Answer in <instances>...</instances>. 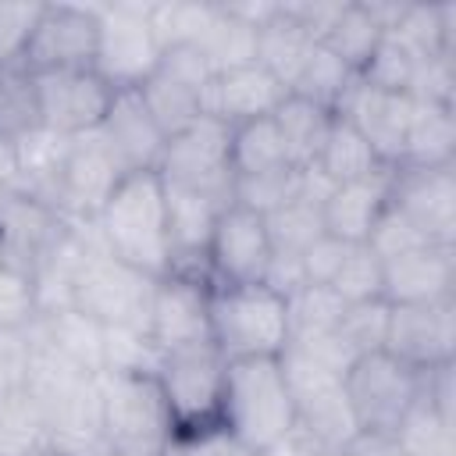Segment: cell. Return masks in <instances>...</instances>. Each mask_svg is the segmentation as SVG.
Masks as SVG:
<instances>
[{"instance_id": "obj_12", "label": "cell", "mask_w": 456, "mask_h": 456, "mask_svg": "<svg viewBox=\"0 0 456 456\" xmlns=\"http://www.w3.org/2000/svg\"><path fill=\"white\" fill-rule=\"evenodd\" d=\"M96 36H100L96 4H39L21 64L32 75L93 68Z\"/></svg>"}, {"instance_id": "obj_30", "label": "cell", "mask_w": 456, "mask_h": 456, "mask_svg": "<svg viewBox=\"0 0 456 456\" xmlns=\"http://www.w3.org/2000/svg\"><path fill=\"white\" fill-rule=\"evenodd\" d=\"M314 46L317 43L303 32V25L296 18H289L285 0H281L278 14L267 25L256 28V64L264 71H271L289 93H292V82L299 78V71H303V64H306Z\"/></svg>"}, {"instance_id": "obj_39", "label": "cell", "mask_w": 456, "mask_h": 456, "mask_svg": "<svg viewBox=\"0 0 456 456\" xmlns=\"http://www.w3.org/2000/svg\"><path fill=\"white\" fill-rule=\"evenodd\" d=\"M285 314H289V342H303L335 331L346 314V303L328 285H303L285 299Z\"/></svg>"}, {"instance_id": "obj_2", "label": "cell", "mask_w": 456, "mask_h": 456, "mask_svg": "<svg viewBox=\"0 0 456 456\" xmlns=\"http://www.w3.org/2000/svg\"><path fill=\"white\" fill-rule=\"evenodd\" d=\"M221 428L239 452H274L285 442L296 428V406L278 356L228 363Z\"/></svg>"}, {"instance_id": "obj_7", "label": "cell", "mask_w": 456, "mask_h": 456, "mask_svg": "<svg viewBox=\"0 0 456 456\" xmlns=\"http://www.w3.org/2000/svg\"><path fill=\"white\" fill-rule=\"evenodd\" d=\"M157 281L160 278L135 271L132 264L118 260L103 246L86 260L71 306L103 328H146L150 331V310H153Z\"/></svg>"}, {"instance_id": "obj_26", "label": "cell", "mask_w": 456, "mask_h": 456, "mask_svg": "<svg viewBox=\"0 0 456 456\" xmlns=\"http://www.w3.org/2000/svg\"><path fill=\"white\" fill-rule=\"evenodd\" d=\"M28 335L36 346L57 353L61 360H68L71 367H78L86 374L103 370V324H96L93 317H86L75 306H64L53 314H36L28 321Z\"/></svg>"}, {"instance_id": "obj_25", "label": "cell", "mask_w": 456, "mask_h": 456, "mask_svg": "<svg viewBox=\"0 0 456 456\" xmlns=\"http://www.w3.org/2000/svg\"><path fill=\"white\" fill-rule=\"evenodd\" d=\"M388 189H392V167H381L378 175L360 178V182L335 185V192L321 207L324 232L338 242H349V246L367 242L374 221L388 207Z\"/></svg>"}, {"instance_id": "obj_37", "label": "cell", "mask_w": 456, "mask_h": 456, "mask_svg": "<svg viewBox=\"0 0 456 456\" xmlns=\"http://www.w3.org/2000/svg\"><path fill=\"white\" fill-rule=\"evenodd\" d=\"M395 442L403 456H456V420L417 399L413 410L399 420Z\"/></svg>"}, {"instance_id": "obj_51", "label": "cell", "mask_w": 456, "mask_h": 456, "mask_svg": "<svg viewBox=\"0 0 456 456\" xmlns=\"http://www.w3.org/2000/svg\"><path fill=\"white\" fill-rule=\"evenodd\" d=\"M36 317L32 281L11 267H0V328H25Z\"/></svg>"}, {"instance_id": "obj_1", "label": "cell", "mask_w": 456, "mask_h": 456, "mask_svg": "<svg viewBox=\"0 0 456 456\" xmlns=\"http://www.w3.org/2000/svg\"><path fill=\"white\" fill-rule=\"evenodd\" d=\"M32 338V335H28ZM28 395L36 399L46 442L61 456H100L103 452V403H100V374H86L61 360L57 353L32 342V370Z\"/></svg>"}, {"instance_id": "obj_31", "label": "cell", "mask_w": 456, "mask_h": 456, "mask_svg": "<svg viewBox=\"0 0 456 456\" xmlns=\"http://www.w3.org/2000/svg\"><path fill=\"white\" fill-rule=\"evenodd\" d=\"M381 36H385V28L374 18L370 4L367 0H346L338 18L331 21L328 36L321 39V46H328L346 68H353L360 75V68L370 61V53L381 43Z\"/></svg>"}, {"instance_id": "obj_10", "label": "cell", "mask_w": 456, "mask_h": 456, "mask_svg": "<svg viewBox=\"0 0 456 456\" xmlns=\"http://www.w3.org/2000/svg\"><path fill=\"white\" fill-rule=\"evenodd\" d=\"M100 36L93 71L110 89H139L160 64V43L150 28L146 4H96Z\"/></svg>"}, {"instance_id": "obj_54", "label": "cell", "mask_w": 456, "mask_h": 456, "mask_svg": "<svg viewBox=\"0 0 456 456\" xmlns=\"http://www.w3.org/2000/svg\"><path fill=\"white\" fill-rule=\"evenodd\" d=\"M235 445L224 435V428H207L192 435H171L164 445V456H232Z\"/></svg>"}, {"instance_id": "obj_28", "label": "cell", "mask_w": 456, "mask_h": 456, "mask_svg": "<svg viewBox=\"0 0 456 456\" xmlns=\"http://www.w3.org/2000/svg\"><path fill=\"white\" fill-rule=\"evenodd\" d=\"M456 160V114L445 103L413 100L403 164L410 167H452Z\"/></svg>"}, {"instance_id": "obj_36", "label": "cell", "mask_w": 456, "mask_h": 456, "mask_svg": "<svg viewBox=\"0 0 456 456\" xmlns=\"http://www.w3.org/2000/svg\"><path fill=\"white\" fill-rule=\"evenodd\" d=\"M214 14H217V0H150V28L160 50L200 43Z\"/></svg>"}, {"instance_id": "obj_53", "label": "cell", "mask_w": 456, "mask_h": 456, "mask_svg": "<svg viewBox=\"0 0 456 456\" xmlns=\"http://www.w3.org/2000/svg\"><path fill=\"white\" fill-rule=\"evenodd\" d=\"M346 253H349V242H338V239H331L328 232L321 235V239H314L306 249H303V274H306V285H331V278H335V271L342 267V260H346Z\"/></svg>"}, {"instance_id": "obj_21", "label": "cell", "mask_w": 456, "mask_h": 456, "mask_svg": "<svg viewBox=\"0 0 456 456\" xmlns=\"http://www.w3.org/2000/svg\"><path fill=\"white\" fill-rule=\"evenodd\" d=\"M150 338L160 346V353L207 342L210 338V281L164 274L153 289Z\"/></svg>"}, {"instance_id": "obj_4", "label": "cell", "mask_w": 456, "mask_h": 456, "mask_svg": "<svg viewBox=\"0 0 456 456\" xmlns=\"http://www.w3.org/2000/svg\"><path fill=\"white\" fill-rule=\"evenodd\" d=\"M210 342L221 356H281L289 346L285 299L267 285H210Z\"/></svg>"}, {"instance_id": "obj_55", "label": "cell", "mask_w": 456, "mask_h": 456, "mask_svg": "<svg viewBox=\"0 0 456 456\" xmlns=\"http://www.w3.org/2000/svg\"><path fill=\"white\" fill-rule=\"evenodd\" d=\"M342 4H346V0H285V11H289V18H296V21L303 25V32H306L314 43H321V39L328 36L331 21L338 18Z\"/></svg>"}, {"instance_id": "obj_29", "label": "cell", "mask_w": 456, "mask_h": 456, "mask_svg": "<svg viewBox=\"0 0 456 456\" xmlns=\"http://www.w3.org/2000/svg\"><path fill=\"white\" fill-rule=\"evenodd\" d=\"M274 118V128L281 135V146H285V157L292 167H310L317 164L321 150H324V139L331 132V121L335 114L303 100V96H285L281 107L271 114Z\"/></svg>"}, {"instance_id": "obj_47", "label": "cell", "mask_w": 456, "mask_h": 456, "mask_svg": "<svg viewBox=\"0 0 456 456\" xmlns=\"http://www.w3.org/2000/svg\"><path fill=\"white\" fill-rule=\"evenodd\" d=\"M342 303H367V299H381V260L374 256V249L367 242L349 246L342 267L335 271L331 285H328Z\"/></svg>"}, {"instance_id": "obj_38", "label": "cell", "mask_w": 456, "mask_h": 456, "mask_svg": "<svg viewBox=\"0 0 456 456\" xmlns=\"http://www.w3.org/2000/svg\"><path fill=\"white\" fill-rule=\"evenodd\" d=\"M50 449L46 424L28 388L0 399V456H36Z\"/></svg>"}, {"instance_id": "obj_18", "label": "cell", "mask_w": 456, "mask_h": 456, "mask_svg": "<svg viewBox=\"0 0 456 456\" xmlns=\"http://www.w3.org/2000/svg\"><path fill=\"white\" fill-rule=\"evenodd\" d=\"M413 96L406 93H381L367 86L360 75L349 82L342 100L335 103V118L349 121L378 153L385 167L403 164V142H406V125H410Z\"/></svg>"}, {"instance_id": "obj_5", "label": "cell", "mask_w": 456, "mask_h": 456, "mask_svg": "<svg viewBox=\"0 0 456 456\" xmlns=\"http://www.w3.org/2000/svg\"><path fill=\"white\" fill-rule=\"evenodd\" d=\"M224 374H228V360L210 338L182 346V349H167L160 356V367L153 378L167 406L171 435L221 428Z\"/></svg>"}, {"instance_id": "obj_32", "label": "cell", "mask_w": 456, "mask_h": 456, "mask_svg": "<svg viewBox=\"0 0 456 456\" xmlns=\"http://www.w3.org/2000/svg\"><path fill=\"white\" fill-rule=\"evenodd\" d=\"M139 96H142L150 118L157 121V128H160L167 139L178 135V132H185L192 121L203 118V93L189 89L185 82L171 78V75L160 71V68L139 86Z\"/></svg>"}, {"instance_id": "obj_3", "label": "cell", "mask_w": 456, "mask_h": 456, "mask_svg": "<svg viewBox=\"0 0 456 456\" xmlns=\"http://www.w3.org/2000/svg\"><path fill=\"white\" fill-rule=\"evenodd\" d=\"M96 232L103 246L150 278H164L171 271V242H167V210L164 185L157 171H132L110 192L103 210L96 214Z\"/></svg>"}, {"instance_id": "obj_24", "label": "cell", "mask_w": 456, "mask_h": 456, "mask_svg": "<svg viewBox=\"0 0 456 456\" xmlns=\"http://www.w3.org/2000/svg\"><path fill=\"white\" fill-rule=\"evenodd\" d=\"M100 135L107 139V146L114 150V157L121 160V167L132 171H157L167 135L157 128V121L150 118L139 89H118L107 118L100 125Z\"/></svg>"}, {"instance_id": "obj_45", "label": "cell", "mask_w": 456, "mask_h": 456, "mask_svg": "<svg viewBox=\"0 0 456 456\" xmlns=\"http://www.w3.org/2000/svg\"><path fill=\"white\" fill-rule=\"evenodd\" d=\"M417 64L420 57L403 46L392 32L381 36V43L374 46L370 61L360 68V78L381 93H406L410 96V86H413V75H417Z\"/></svg>"}, {"instance_id": "obj_33", "label": "cell", "mask_w": 456, "mask_h": 456, "mask_svg": "<svg viewBox=\"0 0 456 456\" xmlns=\"http://www.w3.org/2000/svg\"><path fill=\"white\" fill-rule=\"evenodd\" d=\"M317 167L335 182V185H346V182H360V178H370L378 175L385 164L378 160V153L370 150V142L342 118L331 121V132L324 139V150L317 157Z\"/></svg>"}, {"instance_id": "obj_6", "label": "cell", "mask_w": 456, "mask_h": 456, "mask_svg": "<svg viewBox=\"0 0 456 456\" xmlns=\"http://www.w3.org/2000/svg\"><path fill=\"white\" fill-rule=\"evenodd\" d=\"M103 403V449H128L164 456L171 420L153 374H100Z\"/></svg>"}, {"instance_id": "obj_52", "label": "cell", "mask_w": 456, "mask_h": 456, "mask_svg": "<svg viewBox=\"0 0 456 456\" xmlns=\"http://www.w3.org/2000/svg\"><path fill=\"white\" fill-rule=\"evenodd\" d=\"M39 4H0V64L21 61Z\"/></svg>"}, {"instance_id": "obj_44", "label": "cell", "mask_w": 456, "mask_h": 456, "mask_svg": "<svg viewBox=\"0 0 456 456\" xmlns=\"http://www.w3.org/2000/svg\"><path fill=\"white\" fill-rule=\"evenodd\" d=\"M292 200H299V167H274L264 175H246V178H235L232 185V203L256 210L260 217L274 214L278 207Z\"/></svg>"}, {"instance_id": "obj_50", "label": "cell", "mask_w": 456, "mask_h": 456, "mask_svg": "<svg viewBox=\"0 0 456 456\" xmlns=\"http://www.w3.org/2000/svg\"><path fill=\"white\" fill-rule=\"evenodd\" d=\"M157 68L167 71L171 78L185 82V86L196 89V93H207V86L214 82V68H210V61L203 57V50H200L196 43H182V46L160 50V64H157Z\"/></svg>"}, {"instance_id": "obj_9", "label": "cell", "mask_w": 456, "mask_h": 456, "mask_svg": "<svg viewBox=\"0 0 456 456\" xmlns=\"http://www.w3.org/2000/svg\"><path fill=\"white\" fill-rule=\"evenodd\" d=\"M228 146H232V125L203 114L185 132H178V135L167 139L164 157L157 164V178L164 185L203 192L210 200L232 203L235 171H232Z\"/></svg>"}, {"instance_id": "obj_17", "label": "cell", "mask_w": 456, "mask_h": 456, "mask_svg": "<svg viewBox=\"0 0 456 456\" xmlns=\"http://www.w3.org/2000/svg\"><path fill=\"white\" fill-rule=\"evenodd\" d=\"M271 260L267 224L256 210L228 203L210 235L207 267L214 285H260Z\"/></svg>"}, {"instance_id": "obj_20", "label": "cell", "mask_w": 456, "mask_h": 456, "mask_svg": "<svg viewBox=\"0 0 456 456\" xmlns=\"http://www.w3.org/2000/svg\"><path fill=\"white\" fill-rule=\"evenodd\" d=\"M64 228L68 221L53 207L25 192L0 196V267L32 278V271L64 235Z\"/></svg>"}, {"instance_id": "obj_14", "label": "cell", "mask_w": 456, "mask_h": 456, "mask_svg": "<svg viewBox=\"0 0 456 456\" xmlns=\"http://www.w3.org/2000/svg\"><path fill=\"white\" fill-rule=\"evenodd\" d=\"M128 171L107 146V139L96 132L75 135L64 157L61 185H57V214L64 221H96L110 192L121 185Z\"/></svg>"}, {"instance_id": "obj_56", "label": "cell", "mask_w": 456, "mask_h": 456, "mask_svg": "<svg viewBox=\"0 0 456 456\" xmlns=\"http://www.w3.org/2000/svg\"><path fill=\"white\" fill-rule=\"evenodd\" d=\"M335 456H403L395 435H378V431H360L346 449H338Z\"/></svg>"}, {"instance_id": "obj_40", "label": "cell", "mask_w": 456, "mask_h": 456, "mask_svg": "<svg viewBox=\"0 0 456 456\" xmlns=\"http://www.w3.org/2000/svg\"><path fill=\"white\" fill-rule=\"evenodd\" d=\"M32 128H39L36 78L21 61L0 64V135L18 139Z\"/></svg>"}, {"instance_id": "obj_19", "label": "cell", "mask_w": 456, "mask_h": 456, "mask_svg": "<svg viewBox=\"0 0 456 456\" xmlns=\"http://www.w3.org/2000/svg\"><path fill=\"white\" fill-rule=\"evenodd\" d=\"M164 185V182H160ZM228 203L210 200L203 192H189V189H175L164 185V210H167V242H171V271L167 274H185V278H200L210 281V267H207V249H210V235L217 228V217ZM214 285V281H210Z\"/></svg>"}, {"instance_id": "obj_11", "label": "cell", "mask_w": 456, "mask_h": 456, "mask_svg": "<svg viewBox=\"0 0 456 456\" xmlns=\"http://www.w3.org/2000/svg\"><path fill=\"white\" fill-rule=\"evenodd\" d=\"M342 385H346V399L353 406L356 428L378 431V435H395L399 420L420 399V370L406 367L385 349L353 360Z\"/></svg>"}, {"instance_id": "obj_15", "label": "cell", "mask_w": 456, "mask_h": 456, "mask_svg": "<svg viewBox=\"0 0 456 456\" xmlns=\"http://www.w3.org/2000/svg\"><path fill=\"white\" fill-rule=\"evenodd\" d=\"M388 203L435 246H456V171L452 167H392Z\"/></svg>"}, {"instance_id": "obj_27", "label": "cell", "mask_w": 456, "mask_h": 456, "mask_svg": "<svg viewBox=\"0 0 456 456\" xmlns=\"http://www.w3.org/2000/svg\"><path fill=\"white\" fill-rule=\"evenodd\" d=\"M14 142H18V175H21L18 192L57 210V185H61V171H64L71 139L39 125V128L18 135Z\"/></svg>"}, {"instance_id": "obj_23", "label": "cell", "mask_w": 456, "mask_h": 456, "mask_svg": "<svg viewBox=\"0 0 456 456\" xmlns=\"http://www.w3.org/2000/svg\"><path fill=\"white\" fill-rule=\"evenodd\" d=\"M285 96H289V89L253 61V64L228 68V71L214 75V82L203 93V114L217 118L224 125H242V121L271 118Z\"/></svg>"}, {"instance_id": "obj_34", "label": "cell", "mask_w": 456, "mask_h": 456, "mask_svg": "<svg viewBox=\"0 0 456 456\" xmlns=\"http://www.w3.org/2000/svg\"><path fill=\"white\" fill-rule=\"evenodd\" d=\"M232 171L235 178L246 175H264L274 167H292L281 146V135L274 128V118H256V121H242L232 125Z\"/></svg>"}, {"instance_id": "obj_22", "label": "cell", "mask_w": 456, "mask_h": 456, "mask_svg": "<svg viewBox=\"0 0 456 456\" xmlns=\"http://www.w3.org/2000/svg\"><path fill=\"white\" fill-rule=\"evenodd\" d=\"M456 296V246H420L381 260V299L388 306L438 303Z\"/></svg>"}, {"instance_id": "obj_58", "label": "cell", "mask_w": 456, "mask_h": 456, "mask_svg": "<svg viewBox=\"0 0 456 456\" xmlns=\"http://www.w3.org/2000/svg\"><path fill=\"white\" fill-rule=\"evenodd\" d=\"M232 456H278V452H239V449H235Z\"/></svg>"}, {"instance_id": "obj_8", "label": "cell", "mask_w": 456, "mask_h": 456, "mask_svg": "<svg viewBox=\"0 0 456 456\" xmlns=\"http://www.w3.org/2000/svg\"><path fill=\"white\" fill-rule=\"evenodd\" d=\"M289 392H292V406H296V424L303 431H310L328 452L346 449L360 428L353 417V406L346 399V385L342 374L321 367L317 360H310L306 353L285 346V353L278 356Z\"/></svg>"}, {"instance_id": "obj_59", "label": "cell", "mask_w": 456, "mask_h": 456, "mask_svg": "<svg viewBox=\"0 0 456 456\" xmlns=\"http://www.w3.org/2000/svg\"><path fill=\"white\" fill-rule=\"evenodd\" d=\"M36 456H61V452H53V449H43V452H36Z\"/></svg>"}, {"instance_id": "obj_42", "label": "cell", "mask_w": 456, "mask_h": 456, "mask_svg": "<svg viewBox=\"0 0 456 456\" xmlns=\"http://www.w3.org/2000/svg\"><path fill=\"white\" fill-rule=\"evenodd\" d=\"M160 356L164 353L150 338L146 328H103V370L107 374H157Z\"/></svg>"}, {"instance_id": "obj_49", "label": "cell", "mask_w": 456, "mask_h": 456, "mask_svg": "<svg viewBox=\"0 0 456 456\" xmlns=\"http://www.w3.org/2000/svg\"><path fill=\"white\" fill-rule=\"evenodd\" d=\"M32 370V338L25 328H0V399L28 385Z\"/></svg>"}, {"instance_id": "obj_41", "label": "cell", "mask_w": 456, "mask_h": 456, "mask_svg": "<svg viewBox=\"0 0 456 456\" xmlns=\"http://www.w3.org/2000/svg\"><path fill=\"white\" fill-rule=\"evenodd\" d=\"M353 78H356V71L346 68L328 46L317 43L310 50L299 78L292 82V96H303V100H310V103H317V107H324V110L335 114V103L342 100V93L349 89Z\"/></svg>"}, {"instance_id": "obj_16", "label": "cell", "mask_w": 456, "mask_h": 456, "mask_svg": "<svg viewBox=\"0 0 456 456\" xmlns=\"http://www.w3.org/2000/svg\"><path fill=\"white\" fill-rule=\"evenodd\" d=\"M385 353L413 370L456 360V296L438 303L388 306Z\"/></svg>"}, {"instance_id": "obj_57", "label": "cell", "mask_w": 456, "mask_h": 456, "mask_svg": "<svg viewBox=\"0 0 456 456\" xmlns=\"http://www.w3.org/2000/svg\"><path fill=\"white\" fill-rule=\"evenodd\" d=\"M18 182H21V175H18V142L0 135V196L18 192Z\"/></svg>"}, {"instance_id": "obj_43", "label": "cell", "mask_w": 456, "mask_h": 456, "mask_svg": "<svg viewBox=\"0 0 456 456\" xmlns=\"http://www.w3.org/2000/svg\"><path fill=\"white\" fill-rule=\"evenodd\" d=\"M267 224V239L274 253H296L303 256V249L324 235V221H321V207L306 203V200H292L285 207H278L274 214L264 217Z\"/></svg>"}, {"instance_id": "obj_35", "label": "cell", "mask_w": 456, "mask_h": 456, "mask_svg": "<svg viewBox=\"0 0 456 456\" xmlns=\"http://www.w3.org/2000/svg\"><path fill=\"white\" fill-rule=\"evenodd\" d=\"M203 50V57L210 61L214 75L228 71V68H242L256 61V28L239 21L221 0H217V14L210 21V28L200 36L196 43Z\"/></svg>"}, {"instance_id": "obj_48", "label": "cell", "mask_w": 456, "mask_h": 456, "mask_svg": "<svg viewBox=\"0 0 456 456\" xmlns=\"http://www.w3.org/2000/svg\"><path fill=\"white\" fill-rule=\"evenodd\" d=\"M367 246L374 249L378 260H392V256H403V253H410V249L428 246V239L388 203V207L381 210V217L374 221L370 235H367Z\"/></svg>"}, {"instance_id": "obj_46", "label": "cell", "mask_w": 456, "mask_h": 456, "mask_svg": "<svg viewBox=\"0 0 456 456\" xmlns=\"http://www.w3.org/2000/svg\"><path fill=\"white\" fill-rule=\"evenodd\" d=\"M338 338L349 346V353L360 360L367 353L385 349V331H388V303L385 299H367V303H346V314L338 321Z\"/></svg>"}, {"instance_id": "obj_13", "label": "cell", "mask_w": 456, "mask_h": 456, "mask_svg": "<svg viewBox=\"0 0 456 456\" xmlns=\"http://www.w3.org/2000/svg\"><path fill=\"white\" fill-rule=\"evenodd\" d=\"M36 78V107L39 125L57 135H86L96 132L107 118V107L118 89H110L93 68L71 71H39Z\"/></svg>"}]
</instances>
